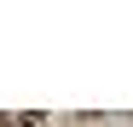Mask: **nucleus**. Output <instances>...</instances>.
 <instances>
[{
	"mask_svg": "<svg viewBox=\"0 0 133 127\" xmlns=\"http://www.w3.org/2000/svg\"><path fill=\"white\" fill-rule=\"evenodd\" d=\"M0 127H12V121H6V116H0Z\"/></svg>",
	"mask_w": 133,
	"mask_h": 127,
	"instance_id": "f257e3e1",
	"label": "nucleus"
}]
</instances>
